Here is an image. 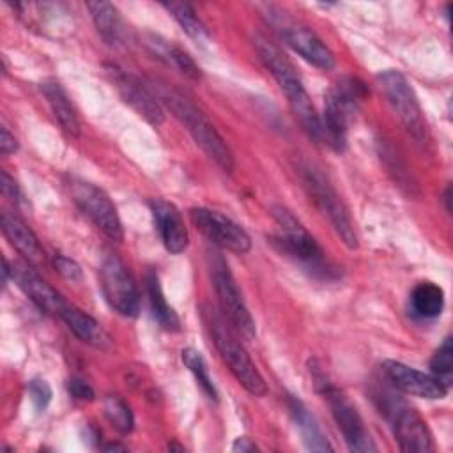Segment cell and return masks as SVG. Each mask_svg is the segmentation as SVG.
I'll return each mask as SVG.
<instances>
[{
  "label": "cell",
  "mask_w": 453,
  "mask_h": 453,
  "mask_svg": "<svg viewBox=\"0 0 453 453\" xmlns=\"http://www.w3.org/2000/svg\"><path fill=\"white\" fill-rule=\"evenodd\" d=\"M255 48L267 67V71L273 74L276 80L278 87L285 94L288 106L303 129L311 136L315 142H324V133H322V122L320 115L317 113L310 94L306 92L303 80L299 78L294 64L287 58V55L271 41L265 37H255Z\"/></svg>",
  "instance_id": "cell-1"
},
{
  "label": "cell",
  "mask_w": 453,
  "mask_h": 453,
  "mask_svg": "<svg viewBox=\"0 0 453 453\" xmlns=\"http://www.w3.org/2000/svg\"><path fill=\"white\" fill-rule=\"evenodd\" d=\"M157 99L165 103V106L173 113V117L186 127L195 143L205 152L209 159H212L223 172L230 173L235 168L234 154L223 136L218 133L214 124L205 117V113L191 103L180 92L157 85Z\"/></svg>",
  "instance_id": "cell-2"
},
{
  "label": "cell",
  "mask_w": 453,
  "mask_h": 453,
  "mask_svg": "<svg viewBox=\"0 0 453 453\" xmlns=\"http://www.w3.org/2000/svg\"><path fill=\"white\" fill-rule=\"evenodd\" d=\"M271 214L280 228V234L274 235L276 246L303 265L310 274L320 278H333L336 276V267H333L315 237L304 228V225L283 205H274Z\"/></svg>",
  "instance_id": "cell-3"
},
{
  "label": "cell",
  "mask_w": 453,
  "mask_h": 453,
  "mask_svg": "<svg viewBox=\"0 0 453 453\" xmlns=\"http://www.w3.org/2000/svg\"><path fill=\"white\" fill-rule=\"evenodd\" d=\"M202 319L211 333L216 350L219 352L223 363L228 366L237 382L253 396H264L267 386L255 363L251 361L246 349L239 343L234 327H230L221 315L212 311V308H202Z\"/></svg>",
  "instance_id": "cell-4"
},
{
  "label": "cell",
  "mask_w": 453,
  "mask_h": 453,
  "mask_svg": "<svg viewBox=\"0 0 453 453\" xmlns=\"http://www.w3.org/2000/svg\"><path fill=\"white\" fill-rule=\"evenodd\" d=\"M366 92L365 83L352 76L342 78L333 88H329L324 101V117H320L324 143L334 150H343L347 147L350 122L354 120Z\"/></svg>",
  "instance_id": "cell-5"
},
{
  "label": "cell",
  "mask_w": 453,
  "mask_h": 453,
  "mask_svg": "<svg viewBox=\"0 0 453 453\" xmlns=\"http://www.w3.org/2000/svg\"><path fill=\"white\" fill-rule=\"evenodd\" d=\"M373 400L380 414L389 421L393 435L402 451L426 453L434 449L432 434L425 419L402 396L391 389H375Z\"/></svg>",
  "instance_id": "cell-6"
},
{
  "label": "cell",
  "mask_w": 453,
  "mask_h": 453,
  "mask_svg": "<svg viewBox=\"0 0 453 453\" xmlns=\"http://www.w3.org/2000/svg\"><path fill=\"white\" fill-rule=\"evenodd\" d=\"M297 172L306 193L319 207V211L329 219L331 226L343 241V244L350 250L357 248V235L349 209L329 182V179L315 165L310 163H299Z\"/></svg>",
  "instance_id": "cell-7"
},
{
  "label": "cell",
  "mask_w": 453,
  "mask_h": 453,
  "mask_svg": "<svg viewBox=\"0 0 453 453\" xmlns=\"http://www.w3.org/2000/svg\"><path fill=\"white\" fill-rule=\"evenodd\" d=\"M310 372L313 377V384L317 391L326 398V402L331 407V414L347 442V448L350 451H377V444L370 437L368 430L365 428V423L357 412V409L352 405V402L340 391L326 375V372L317 366L315 363L310 365Z\"/></svg>",
  "instance_id": "cell-8"
},
{
  "label": "cell",
  "mask_w": 453,
  "mask_h": 453,
  "mask_svg": "<svg viewBox=\"0 0 453 453\" xmlns=\"http://www.w3.org/2000/svg\"><path fill=\"white\" fill-rule=\"evenodd\" d=\"M377 80L391 110L400 119L407 134L414 140V143L425 149L430 143L428 127L418 96L409 80L396 69H386L379 73Z\"/></svg>",
  "instance_id": "cell-9"
},
{
  "label": "cell",
  "mask_w": 453,
  "mask_h": 453,
  "mask_svg": "<svg viewBox=\"0 0 453 453\" xmlns=\"http://www.w3.org/2000/svg\"><path fill=\"white\" fill-rule=\"evenodd\" d=\"M209 269L212 278V287L218 296L219 308L228 320V324L234 327V331L241 333L244 338L251 340L257 334L255 320L242 299V294L237 287V281L226 264V260L219 253L209 255Z\"/></svg>",
  "instance_id": "cell-10"
},
{
  "label": "cell",
  "mask_w": 453,
  "mask_h": 453,
  "mask_svg": "<svg viewBox=\"0 0 453 453\" xmlns=\"http://www.w3.org/2000/svg\"><path fill=\"white\" fill-rule=\"evenodd\" d=\"M267 19L276 30V34L306 62L322 71H329L334 67L336 60L333 51L311 28H308L301 21L290 18L287 12L273 5L267 7Z\"/></svg>",
  "instance_id": "cell-11"
},
{
  "label": "cell",
  "mask_w": 453,
  "mask_h": 453,
  "mask_svg": "<svg viewBox=\"0 0 453 453\" xmlns=\"http://www.w3.org/2000/svg\"><path fill=\"white\" fill-rule=\"evenodd\" d=\"M71 196L76 207L111 241L120 242L124 237V228L117 212L115 203L110 196L92 182L81 179H71L69 182Z\"/></svg>",
  "instance_id": "cell-12"
},
{
  "label": "cell",
  "mask_w": 453,
  "mask_h": 453,
  "mask_svg": "<svg viewBox=\"0 0 453 453\" xmlns=\"http://www.w3.org/2000/svg\"><path fill=\"white\" fill-rule=\"evenodd\" d=\"M99 285L106 303L122 317H136L140 310V296L136 283L115 255H108L99 267Z\"/></svg>",
  "instance_id": "cell-13"
},
{
  "label": "cell",
  "mask_w": 453,
  "mask_h": 453,
  "mask_svg": "<svg viewBox=\"0 0 453 453\" xmlns=\"http://www.w3.org/2000/svg\"><path fill=\"white\" fill-rule=\"evenodd\" d=\"M193 225L218 248L228 250L237 255H244L251 250V239L248 232L218 211L205 207H195L189 211Z\"/></svg>",
  "instance_id": "cell-14"
},
{
  "label": "cell",
  "mask_w": 453,
  "mask_h": 453,
  "mask_svg": "<svg viewBox=\"0 0 453 453\" xmlns=\"http://www.w3.org/2000/svg\"><path fill=\"white\" fill-rule=\"evenodd\" d=\"M106 73L124 103H127L149 124H163L165 110L156 94L149 87H145V83L140 78L117 67L115 64H106Z\"/></svg>",
  "instance_id": "cell-15"
},
{
  "label": "cell",
  "mask_w": 453,
  "mask_h": 453,
  "mask_svg": "<svg viewBox=\"0 0 453 453\" xmlns=\"http://www.w3.org/2000/svg\"><path fill=\"white\" fill-rule=\"evenodd\" d=\"M382 372L396 391L411 396L437 400L444 398L449 389L442 380H439L432 373H425L395 359H386L382 363Z\"/></svg>",
  "instance_id": "cell-16"
},
{
  "label": "cell",
  "mask_w": 453,
  "mask_h": 453,
  "mask_svg": "<svg viewBox=\"0 0 453 453\" xmlns=\"http://www.w3.org/2000/svg\"><path fill=\"white\" fill-rule=\"evenodd\" d=\"M12 280L27 294V297L44 313L60 317L67 301L57 288H53L44 278H41L34 267L27 264H12Z\"/></svg>",
  "instance_id": "cell-17"
},
{
  "label": "cell",
  "mask_w": 453,
  "mask_h": 453,
  "mask_svg": "<svg viewBox=\"0 0 453 453\" xmlns=\"http://www.w3.org/2000/svg\"><path fill=\"white\" fill-rule=\"evenodd\" d=\"M149 205L165 248L173 255L182 253L188 248V228L184 225L180 211L172 202H166L163 198H154Z\"/></svg>",
  "instance_id": "cell-18"
},
{
  "label": "cell",
  "mask_w": 453,
  "mask_h": 453,
  "mask_svg": "<svg viewBox=\"0 0 453 453\" xmlns=\"http://www.w3.org/2000/svg\"><path fill=\"white\" fill-rule=\"evenodd\" d=\"M2 230L7 241L25 257V260L37 267L44 264V250L39 244V239L35 234L27 226V223L16 216L14 212H2Z\"/></svg>",
  "instance_id": "cell-19"
},
{
  "label": "cell",
  "mask_w": 453,
  "mask_h": 453,
  "mask_svg": "<svg viewBox=\"0 0 453 453\" xmlns=\"http://www.w3.org/2000/svg\"><path fill=\"white\" fill-rule=\"evenodd\" d=\"M46 103L50 104V110L60 127L73 138L80 136V120L76 115V110L71 103V97L67 96L65 88L57 80H44L39 85Z\"/></svg>",
  "instance_id": "cell-20"
},
{
  "label": "cell",
  "mask_w": 453,
  "mask_h": 453,
  "mask_svg": "<svg viewBox=\"0 0 453 453\" xmlns=\"http://www.w3.org/2000/svg\"><path fill=\"white\" fill-rule=\"evenodd\" d=\"M65 322V326L85 343L96 347V349H108L111 343V338L103 329V326L87 311L80 310L78 306L67 303L62 315L58 317Z\"/></svg>",
  "instance_id": "cell-21"
},
{
  "label": "cell",
  "mask_w": 453,
  "mask_h": 453,
  "mask_svg": "<svg viewBox=\"0 0 453 453\" xmlns=\"http://www.w3.org/2000/svg\"><path fill=\"white\" fill-rule=\"evenodd\" d=\"M87 9L92 16L96 30L110 46H122L127 41V28L119 9L110 2H88Z\"/></svg>",
  "instance_id": "cell-22"
},
{
  "label": "cell",
  "mask_w": 453,
  "mask_h": 453,
  "mask_svg": "<svg viewBox=\"0 0 453 453\" xmlns=\"http://www.w3.org/2000/svg\"><path fill=\"white\" fill-rule=\"evenodd\" d=\"M288 411L292 414V419L303 437V442L311 451H333V446L329 444L327 437L320 430V425L313 418V414L308 411V407L296 396L288 395L287 398Z\"/></svg>",
  "instance_id": "cell-23"
},
{
  "label": "cell",
  "mask_w": 453,
  "mask_h": 453,
  "mask_svg": "<svg viewBox=\"0 0 453 453\" xmlns=\"http://www.w3.org/2000/svg\"><path fill=\"white\" fill-rule=\"evenodd\" d=\"M147 48L152 51V55H156V58H159L161 62H165L166 65L177 69L179 73H182L184 76L191 78V80H200L202 73L200 67L195 64V60L177 44L168 42L166 39L149 34L145 39Z\"/></svg>",
  "instance_id": "cell-24"
},
{
  "label": "cell",
  "mask_w": 453,
  "mask_h": 453,
  "mask_svg": "<svg viewBox=\"0 0 453 453\" xmlns=\"http://www.w3.org/2000/svg\"><path fill=\"white\" fill-rule=\"evenodd\" d=\"M412 313L421 319H437L444 310V290L434 281H421L411 292Z\"/></svg>",
  "instance_id": "cell-25"
},
{
  "label": "cell",
  "mask_w": 453,
  "mask_h": 453,
  "mask_svg": "<svg viewBox=\"0 0 453 453\" xmlns=\"http://www.w3.org/2000/svg\"><path fill=\"white\" fill-rule=\"evenodd\" d=\"M147 294H149V303H150V310L154 319L157 320V324L165 329V331H179L180 329V320L179 315L175 313V310L168 304L163 288H161V281L156 271H149L147 273Z\"/></svg>",
  "instance_id": "cell-26"
},
{
  "label": "cell",
  "mask_w": 453,
  "mask_h": 453,
  "mask_svg": "<svg viewBox=\"0 0 453 453\" xmlns=\"http://www.w3.org/2000/svg\"><path fill=\"white\" fill-rule=\"evenodd\" d=\"M180 357H182V363L188 366V370L196 379V382L202 388V391L205 393V396L209 400L218 402V389H216V386L212 382V377L209 373V368H207V363H205L203 356L196 349L186 347V349H182Z\"/></svg>",
  "instance_id": "cell-27"
},
{
  "label": "cell",
  "mask_w": 453,
  "mask_h": 453,
  "mask_svg": "<svg viewBox=\"0 0 453 453\" xmlns=\"http://www.w3.org/2000/svg\"><path fill=\"white\" fill-rule=\"evenodd\" d=\"M163 7L172 14V18L180 25V28L189 37H193L196 41H203L209 35L205 25L200 21V18L196 16L195 9L189 4L170 2V4H163Z\"/></svg>",
  "instance_id": "cell-28"
},
{
  "label": "cell",
  "mask_w": 453,
  "mask_h": 453,
  "mask_svg": "<svg viewBox=\"0 0 453 453\" xmlns=\"http://www.w3.org/2000/svg\"><path fill=\"white\" fill-rule=\"evenodd\" d=\"M104 416L120 434H129L134 426V416L129 405L119 396H108L104 400Z\"/></svg>",
  "instance_id": "cell-29"
},
{
  "label": "cell",
  "mask_w": 453,
  "mask_h": 453,
  "mask_svg": "<svg viewBox=\"0 0 453 453\" xmlns=\"http://www.w3.org/2000/svg\"><path fill=\"white\" fill-rule=\"evenodd\" d=\"M430 370H432L434 377H437L439 380H442L449 388L451 372H453V345H451L449 336L444 338V342L439 345V349L432 356Z\"/></svg>",
  "instance_id": "cell-30"
},
{
  "label": "cell",
  "mask_w": 453,
  "mask_h": 453,
  "mask_svg": "<svg viewBox=\"0 0 453 453\" xmlns=\"http://www.w3.org/2000/svg\"><path fill=\"white\" fill-rule=\"evenodd\" d=\"M28 395L37 412H44L51 402V388L44 379H32L28 382Z\"/></svg>",
  "instance_id": "cell-31"
},
{
  "label": "cell",
  "mask_w": 453,
  "mask_h": 453,
  "mask_svg": "<svg viewBox=\"0 0 453 453\" xmlns=\"http://www.w3.org/2000/svg\"><path fill=\"white\" fill-rule=\"evenodd\" d=\"M380 157L386 159V166H388L389 172L395 175V180H396L400 186L412 188L405 166L398 161V154H395V150H393L389 145H384V149L380 150Z\"/></svg>",
  "instance_id": "cell-32"
},
{
  "label": "cell",
  "mask_w": 453,
  "mask_h": 453,
  "mask_svg": "<svg viewBox=\"0 0 453 453\" xmlns=\"http://www.w3.org/2000/svg\"><path fill=\"white\" fill-rule=\"evenodd\" d=\"M53 265H55V271L69 280V281H78L81 280V267L69 257H64V255H55L53 257Z\"/></svg>",
  "instance_id": "cell-33"
},
{
  "label": "cell",
  "mask_w": 453,
  "mask_h": 453,
  "mask_svg": "<svg viewBox=\"0 0 453 453\" xmlns=\"http://www.w3.org/2000/svg\"><path fill=\"white\" fill-rule=\"evenodd\" d=\"M0 186H2V193H4V196L11 202V203H14V207H21V205H25V196H23V193H21V189H19V186H18V182L5 172V170H2V180H0Z\"/></svg>",
  "instance_id": "cell-34"
},
{
  "label": "cell",
  "mask_w": 453,
  "mask_h": 453,
  "mask_svg": "<svg viewBox=\"0 0 453 453\" xmlns=\"http://www.w3.org/2000/svg\"><path fill=\"white\" fill-rule=\"evenodd\" d=\"M67 388H69L71 396L76 398V400H81V402H90V400H94V389H92L85 380H81V379H78V377L71 379L69 384H67Z\"/></svg>",
  "instance_id": "cell-35"
},
{
  "label": "cell",
  "mask_w": 453,
  "mask_h": 453,
  "mask_svg": "<svg viewBox=\"0 0 453 453\" xmlns=\"http://www.w3.org/2000/svg\"><path fill=\"white\" fill-rule=\"evenodd\" d=\"M0 150L4 156H9L18 150V142H16L14 134H11V131L5 126H2V129H0Z\"/></svg>",
  "instance_id": "cell-36"
},
{
  "label": "cell",
  "mask_w": 453,
  "mask_h": 453,
  "mask_svg": "<svg viewBox=\"0 0 453 453\" xmlns=\"http://www.w3.org/2000/svg\"><path fill=\"white\" fill-rule=\"evenodd\" d=\"M257 449H258V446L248 437H239L232 444V451H235V453H251V451H257Z\"/></svg>",
  "instance_id": "cell-37"
},
{
  "label": "cell",
  "mask_w": 453,
  "mask_h": 453,
  "mask_svg": "<svg viewBox=\"0 0 453 453\" xmlns=\"http://www.w3.org/2000/svg\"><path fill=\"white\" fill-rule=\"evenodd\" d=\"M104 449H106V451H115V449L126 451L127 448H126V446H120V444H106V446H104Z\"/></svg>",
  "instance_id": "cell-38"
}]
</instances>
